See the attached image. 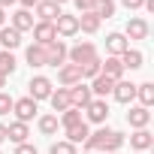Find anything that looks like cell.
<instances>
[{"label": "cell", "mask_w": 154, "mask_h": 154, "mask_svg": "<svg viewBox=\"0 0 154 154\" xmlns=\"http://www.w3.org/2000/svg\"><path fill=\"white\" fill-rule=\"evenodd\" d=\"M127 48H130V39H127L124 33H109V36H106V51H109V57H121Z\"/></svg>", "instance_id": "cell-7"}, {"label": "cell", "mask_w": 154, "mask_h": 154, "mask_svg": "<svg viewBox=\"0 0 154 154\" xmlns=\"http://www.w3.org/2000/svg\"><path fill=\"white\" fill-rule=\"evenodd\" d=\"M12 112H15V118H18L21 124H27V121L36 115V103H33L30 97H21V100L12 103Z\"/></svg>", "instance_id": "cell-8"}, {"label": "cell", "mask_w": 154, "mask_h": 154, "mask_svg": "<svg viewBox=\"0 0 154 154\" xmlns=\"http://www.w3.org/2000/svg\"><path fill=\"white\" fill-rule=\"evenodd\" d=\"M118 60L124 63V69H139L145 57H142V51H136V48H127V51H124V54H121Z\"/></svg>", "instance_id": "cell-25"}, {"label": "cell", "mask_w": 154, "mask_h": 154, "mask_svg": "<svg viewBox=\"0 0 154 154\" xmlns=\"http://www.w3.org/2000/svg\"><path fill=\"white\" fill-rule=\"evenodd\" d=\"M112 97L118 100V103H133V97H136V85L133 82H115V88H112Z\"/></svg>", "instance_id": "cell-14"}, {"label": "cell", "mask_w": 154, "mask_h": 154, "mask_svg": "<svg viewBox=\"0 0 154 154\" xmlns=\"http://www.w3.org/2000/svg\"><path fill=\"white\" fill-rule=\"evenodd\" d=\"M112 130L109 127H100V130H94V133H88V139H85V145H88V151H103V145H106V136H109Z\"/></svg>", "instance_id": "cell-21"}, {"label": "cell", "mask_w": 154, "mask_h": 154, "mask_svg": "<svg viewBox=\"0 0 154 154\" xmlns=\"http://www.w3.org/2000/svg\"><path fill=\"white\" fill-rule=\"evenodd\" d=\"M66 42L63 39H54V42H48L45 45V66H63L66 63Z\"/></svg>", "instance_id": "cell-2"}, {"label": "cell", "mask_w": 154, "mask_h": 154, "mask_svg": "<svg viewBox=\"0 0 154 154\" xmlns=\"http://www.w3.org/2000/svg\"><path fill=\"white\" fill-rule=\"evenodd\" d=\"M69 100H72V109H79V112H82V109L94 100V94H91V88H88V85H82V82H79V85H72V88H69Z\"/></svg>", "instance_id": "cell-5"}, {"label": "cell", "mask_w": 154, "mask_h": 154, "mask_svg": "<svg viewBox=\"0 0 154 154\" xmlns=\"http://www.w3.org/2000/svg\"><path fill=\"white\" fill-rule=\"evenodd\" d=\"M121 3H124L127 9H142V3H145V0H121Z\"/></svg>", "instance_id": "cell-38"}, {"label": "cell", "mask_w": 154, "mask_h": 154, "mask_svg": "<svg viewBox=\"0 0 154 154\" xmlns=\"http://www.w3.org/2000/svg\"><path fill=\"white\" fill-rule=\"evenodd\" d=\"M109 154H121V151H109Z\"/></svg>", "instance_id": "cell-44"}, {"label": "cell", "mask_w": 154, "mask_h": 154, "mask_svg": "<svg viewBox=\"0 0 154 154\" xmlns=\"http://www.w3.org/2000/svg\"><path fill=\"white\" fill-rule=\"evenodd\" d=\"M130 145H133L136 151H148V148L154 145V136H151L148 130H136V133L130 136Z\"/></svg>", "instance_id": "cell-22"}, {"label": "cell", "mask_w": 154, "mask_h": 154, "mask_svg": "<svg viewBox=\"0 0 154 154\" xmlns=\"http://www.w3.org/2000/svg\"><path fill=\"white\" fill-rule=\"evenodd\" d=\"M54 33L57 36H75L79 33V15H57V24H54Z\"/></svg>", "instance_id": "cell-6"}, {"label": "cell", "mask_w": 154, "mask_h": 154, "mask_svg": "<svg viewBox=\"0 0 154 154\" xmlns=\"http://www.w3.org/2000/svg\"><path fill=\"white\" fill-rule=\"evenodd\" d=\"M48 154H75V145H69V142H51Z\"/></svg>", "instance_id": "cell-34"}, {"label": "cell", "mask_w": 154, "mask_h": 154, "mask_svg": "<svg viewBox=\"0 0 154 154\" xmlns=\"http://www.w3.org/2000/svg\"><path fill=\"white\" fill-rule=\"evenodd\" d=\"M3 142H6V127L0 124V145H3Z\"/></svg>", "instance_id": "cell-39"}, {"label": "cell", "mask_w": 154, "mask_h": 154, "mask_svg": "<svg viewBox=\"0 0 154 154\" xmlns=\"http://www.w3.org/2000/svg\"><path fill=\"white\" fill-rule=\"evenodd\" d=\"M27 88H30V100H33V103L51 97V79H45V75H33Z\"/></svg>", "instance_id": "cell-3"}, {"label": "cell", "mask_w": 154, "mask_h": 154, "mask_svg": "<svg viewBox=\"0 0 154 154\" xmlns=\"http://www.w3.org/2000/svg\"><path fill=\"white\" fill-rule=\"evenodd\" d=\"M27 63L30 66H45V45H39V42L27 45Z\"/></svg>", "instance_id": "cell-24"}, {"label": "cell", "mask_w": 154, "mask_h": 154, "mask_svg": "<svg viewBox=\"0 0 154 154\" xmlns=\"http://www.w3.org/2000/svg\"><path fill=\"white\" fill-rule=\"evenodd\" d=\"M100 72L106 75V79H112V82H121L127 69H124V63L118 57H106V63H100Z\"/></svg>", "instance_id": "cell-11"}, {"label": "cell", "mask_w": 154, "mask_h": 154, "mask_svg": "<svg viewBox=\"0 0 154 154\" xmlns=\"http://www.w3.org/2000/svg\"><path fill=\"white\" fill-rule=\"evenodd\" d=\"M33 39H36L39 45H48V42H54V39H57V33H54V24H51V21H36V24H33Z\"/></svg>", "instance_id": "cell-10"}, {"label": "cell", "mask_w": 154, "mask_h": 154, "mask_svg": "<svg viewBox=\"0 0 154 154\" xmlns=\"http://www.w3.org/2000/svg\"><path fill=\"white\" fill-rule=\"evenodd\" d=\"M85 118H82V112L79 109H66V112H60V121L57 124H63V127H75V124H82Z\"/></svg>", "instance_id": "cell-32"}, {"label": "cell", "mask_w": 154, "mask_h": 154, "mask_svg": "<svg viewBox=\"0 0 154 154\" xmlns=\"http://www.w3.org/2000/svg\"><path fill=\"white\" fill-rule=\"evenodd\" d=\"M51 3H57V6H60V3H66V0H51Z\"/></svg>", "instance_id": "cell-43"}, {"label": "cell", "mask_w": 154, "mask_h": 154, "mask_svg": "<svg viewBox=\"0 0 154 154\" xmlns=\"http://www.w3.org/2000/svg\"><path fill=\"white\" fill-rule=\"evenodd\" d=\"M85 112H88V121H91V124H103V121L109 118V103H106V100H91V103L85 106Z\"/></svg>", "instance_id": "cell-9"}, {"label": "cell", "mask_w": 154, "mask_h": 154, "mask_svg": "<svg viewBox=\"0 0 154 154\" xmlns=\"http://www.w3.org/2000/svg\"><path fill=\"white\" fill-rule=\"evenodd\" d=\"M127 121H130V127H133V130H145V127H148V121H151V112H148L145 106H133V109L127 112Z\"/></svg>", "instance_id": "cell-13"}, {"label": "cell", "mask_w": 154, "mask_h": 154, "mask_svg": "<svg viewBox=\"0 0 154 154\" xmlns=\"http://www.w3.org/2000/svg\"><path fill=\"white\" fill-rule=\"evenodd\" d=\"M39 133L42 136H54L57 133V115H42L39 118Z\"/></svg>", "instance_id": "cell-31"}, {"label": "cell", "mask_w": 154, "mask_h": 154, "mask_svg": "<svg viewBox=\"0 0 154 154\" xmlns=\"http://www.w3.org/2000/svg\"><path fill=\"white\" fill-rule=\"evenodd\" d=\"M12 30H18V33L33 30V15H30V9H18V12L12 15Z\"/></svg>", "instance_id": "cell-20"}, {"label": "cell", "mask_w": 154, "mask_h": 154, "mask_svg": "<svg viewBox=\"0 0 154 154\" xmlns=\"http://www.w3.org/2000/svg\"><path fill=\"white\" fill-rule=\"evenodd\" d=\"M0 88H6V75L3 72H0Z\"/></svg>", "instance_id": "cell-41"}, {"label": "cell", "mask_w": 154, "mask_h": 154, "mask_svg": "<svg viewBox=\"0 0 154 154\" xmlns=\"http://www.w3.org/2000/svg\"><path fill=\"white\" fill-rule=\"evenodd\" d=\"M94 3L97 0H75V9H79V15L82 12H94Z\"/></svg>", "instance_id": "cell-36"}, {"label": "cell", "mask_w": 154, "mask_h": 154, "mask_svg": "<svg viewBox=\"0 0 154 154\" xmlns=\"http://www.w3.org/2000/svg\"><path fill=\"white\" fill-rule=\"evenodd\" d=\"M88 88H91V94H94L97 100H106V97L112 94V88H115V82H112V79H106V75L100 72L97 79H91V85H88Z\"/></svg>", "instance_id": "cell-12"}, {"label": "cell", "mask_w": 154, "mask_h": 154, "mask_svg": "<svg viewBox=\"0 0 154 154\" xmlns=\"http://www.w3.org/2000/svg\"><path fill=\"white\" fill-rule=\"evenodd\" d=\"M15 0H0V9H6V6H12Z\"/></svg>", "instance_id": "cell-40"}, {"label": "cell", "mask_w": 154, "mask_h": 154, "mask_svg": "<svg viewBox=\"0 0 154 154\" xmlns=\"http://www.w3.org/2000/svg\"><path fill=\"white\" fill-rule=\"evenodd\" d=\"M12 103H15V100H12L9 94H3V91H0V115H6V112H12Z\"/></svg>", "instance_id": "cell-35"}, {"label": "cell", "mask_w": 154, "mask_h": 154, "mask_svg": "<svg viewBox=\"0 0 154 154\" xmlns=\"http://www.w3.org/2000/svg\"><path fill=\"white\" fill-rule=\"evenodd\" d=\"M94 15L103 21V18H112L115 15V0H97L94 3Z\"/></svg>", "instance_id": "cell-29"}, {"label": "cell", "mask_w": 154, "mask_h": 154, "mask_svg": "<svg viewBox=\"0 0 154 154\" xmlns=\"http://www.w3.org/2000/svg\"><path fill=\"white\" fill-rule=\"evenodd\" d=\"M139 154H145V151H139Z\"/></svg>", "instance_id": "cell-46"}, {"label": "cell", "mask_w": 154, "mask_h": 154, "mask_svg": "<svg viewBox=\"0 0 154 154\" xmlns=\"http://www.w3.org/2000/svg\"><path fill=\"white\" fill-rule=\"evenodd\" d=\"M66 57H69V63H75V66H85V63L97 60V48H94V42H79V45H72V48L66 51Z\"/></svg>", "instance_id": "cell-1"}, {"label": "cell", "mask_w": 154, "mask_h": 154, "mask_svg": "<svg viewBox=\"0 0 154 154\" xmlns=\"http://www.w3.org/2000/svg\"><path fill=\"white\" fill-rule=\"evenodd\" d=\"M79 30H85V33H97V30H100V18H97L94 12H82V15H79Z\"/></svg>", "instance_id": "cell-26"}, {"label": "cell", "mask_w": 154, "mask_h": 154, "mask_svg": "<svg viewBox=\"0 0 154 154\" xmlns=\"http://www.w3.org/2000/svg\"><path fill=\"white\" fill-rule=\"evenodd\" d=\"M136 97H139V103L148 109V106L154 103V82H142V85H136Z\"/></svg>", "instance_id": "cell-27"}, {"label": "cell", "mask_w": 154, "mask_h": 154, "mask_svg": "<svg viewBox=\"0 0 154 154\" xmlns=\"http://www.w3.org/2000/svg\"><path fill=\"white\" fill-rule=\"evenodd\" d=\"M100 63H103L100 57L91 60V63H85V66H82V79H97V75H100Z\"/></svg>", "instance_id": "cell-33"}, {"label": "cell", "mask_w": 154, "mask_h": 154, "mask_svg": "<svg viewBox=\"0 0 154 154\" xmlns=\"http://www.w3.org/2000/svg\"><path fill=\"white\" fill-rule=\"evenodd\" d=\"M15 154H36V148L27 145V142H21V145H15Z\"/></svg>", "instance_id": "cell-37"}, {"label": "cell", "mask_w": 154, "mask_h": 154, "mask_svg": "<svg viewBox=\"0 0 154 154\" xmlns=\"http://www.w3.org/2000/svg\"><path fill=\"white\" fill-rule=\"evenodd\" d=\"M85 154H94V151H85Z\"/></svg>", "instance_id": "cell-45"}, {"label": "cell", "mask_w": 154, "mask_h": 154, "mask_svg": "<svg viewBox=\"0 0 154 154\" xmlns=\"http://www.w3.org/2000/svg\"><path fill=\"white\" fill-rule=\"evenodd\" d=\"M3 21H6V12H3V9H0V27H3Z\"/></svg>", "instance_id": "cell-42"}, {"label": "cell", "mask_w": 154, "mask_h": 154, "mask_svg": "<svg viewBox=\"0 0 154 154\" xmlns=\"http://www.w3.org/2000/svg\"><path fill=\"white\" fill-rule=\"evenodd\" d=\"M48 103H51V109H54V112H66V109H72V100H69V88H57V91H51Z\"/></svg>", "instance_id": "cell-15"}, {"label": "cell", "mask_w": 154, "mask_h": 154, "mask_svg": "<svg viewBox=\"0 0 154 154\" xmlns=\"http://www.w3.org/2000/svg\"><path fill=\"white\" fill-rule=\"evenodd\" d=\"M88 133H91V130H88L85 121H82V124H75V127H66V142H69V145H79V142L88 139Z\"/></svg>", "instance_id": "cell-23"}, {"label": "cell", "mask_w": 154, "mask_h": 154, "mask_svg": "<svg viewBox=\"0 0 154 154\" xmlns=\"http://www.w3.org/2000/svg\"><path fill=\"white\" fill-rule=\"evenodd\" d=\"M27 136H30V130H27V124H21V121H12V124L6 127V139L15 142V145L27 142Z\"/></svg>", "instance_id": "cell-19"}, {"label": "cell", "mask_w": 154, "mask_h": 154, "mask_svg": "<svg viewBox=\"0 0 154 154\" xmlns=\"http://www.w3.org/2000/svg\"><path fill=\"white\" fill-rule=\"evenodd\" d=\"M127 142V136L124 133H118V130H112L109 136H106V145H103V154H109V151H118L121 145Z\"/></svg>", "instance_id": "cell-30"}, {"label": "cell", "mask_w": 154, "mask_h": 154, "mask_svg": "<svg viewBox=\"0 0 154 154\" xmlns=\"http://www.w3.org/2000/svg\"><path fill=\"white\" fill-rule=\"evenodd\" d=\"M15 66H18L15 54H12V51H3V48H0V72H3V75H12V72H15Z\"/></svg>", "instance_id": "cell-28"}, {"label": "cell", "mask_w": 154, "mask_h": 154, "mask_svg": "<svg viewBox=\"0 0 154 154\" xmlns=\"http://www.w3.org/2000/svg\"><path fill=\"white\" fill-rule=\"evenodd\" d=\"M57 82H60L63 88L79 85V82H82V66H75V63H63V66H57Z\"/></svg>", "instance_id": "cell-4"}, {"label": "cell", "mask_w": 154, "mask_h": 154, "mask_svg": "<svg viewBox=\"0 0 154 154\" xmlns=\"http://www.w3.org/2000/svg\"><path fill=\"white\" fill-rule=\"evenodd\" d=\"M18 45H21V33H18V30L0 27V48H3V51H12V48H18Z\"/></svg>", "instance_id": "cell-18"}, {"label": "cell", "mask_w": 154, "mask_h": 154, "mask_svg": "<svg viewBox=\"0 0 154 154\" xmlns=\"http://www.w3.org/2000/svg\"><path fill=\"white\" fill-rule=\"evenodd\" d=\"M33 9H36L39 21H51V24H54V18L60 15V6H57V3H51V0H39Z\"/></svg>", "instance_id": "cell-16"}, {"label": "cell", "mask_w": 154, "mask_h": 154, "mask_svg": "<svg viewBox=\"0 0 154 154\" xmlns=\"http://www.w3.org/2000/svg\"><path fill=\"white\" fill-rule=\"evenodd\" d=\"M124 36H127V39H148V21H145V18H130Z\"/></svg>", "instance_id": "cell-17"}]
</instances>
